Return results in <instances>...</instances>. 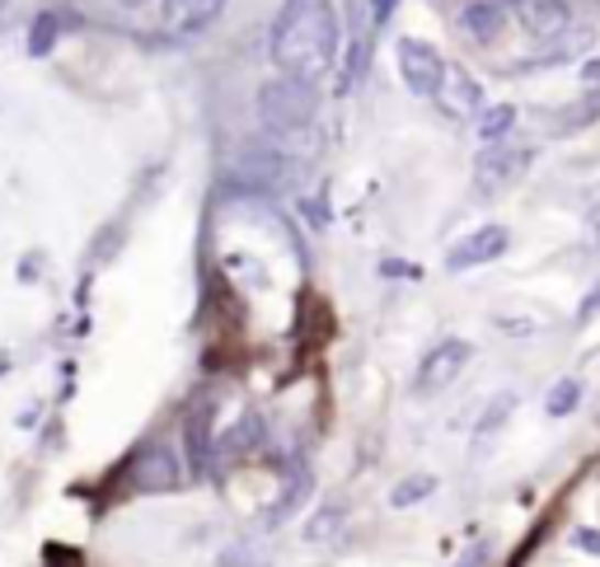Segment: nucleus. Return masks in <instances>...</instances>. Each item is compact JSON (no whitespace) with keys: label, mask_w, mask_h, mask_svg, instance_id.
Instances as JSON below:
<instances>
[{"label":"nucleus","mask_w":600,"mask_h":567,"mask_svg":"<svg viewBox=\"0 0 600 567\" xmlns=\"http://www.w3.org/2000/svg\"><path fill=\"white\" fill-rule=\"evenodd\" d=\"M211 418H216V403H211V399H198L188 409L184 436H188V469L192 474H207L211 469V455H216V432H211Z\"/></svg>","instance_id":"11"},{"label":"nucleus","mask_w":600,"mask_h":567,"mask_svg":"<svg viewBox=\"0 0 600 567\" xmlns=\"http://www.w3.org/2000/svg\"><path fill=\"white\" fill-rule=\"evenodd\" d=\"M441 5H446V0H441Z\"/></svg>","instance_id":"28"},{"label":"nucleus","mask_w":600,"mask_h":567,"mask_svg":"<svg viewBox=\"0 0 600 567\" xmlns=\"http://www.w3.org/2000/svg\"><path fill=\"white\" fill-rule=\"evenodd\" d=\"M577 403H581V380L563 376L549 394H544V413H549V418H568V413H577Z\"/></svg>","instance_id":"19"},{"label":"nucleus","mask_w":600,"mask_h":567,"mask_svg":"<svg viewBox=\"0 0 600 567\" xmlns=\"http://www.w3.org/2000/svg\"><path fill=\"white\" fill-rule=\"evenodd\" d=\"M469 357H474V347L465 338H441L418 366V394H441L446 385H455L460 370L469 366Z\"/></svg>","instance_id":"6"},{"label":"nucleus","mask_w":600,"mask_h":567,"mask_svg":"<svg viewBox=\"0 0 600 567\" xmlns=\"http://www.w3.org/2000/svg\"><path fill=\"white\" fill-rule=\"evenodd\" d=\"M57 33H62V14H52V10L38 14V20H33V38H29V52H33V57H43Z\"/></svg>","instance_id":"21"},{"label":"nucleus","mask_w":600,"mask_h":567,"mask_svg":"<svg viewBox=\"0 0 600 567\" xmlns=\"http://www.w3.org/2000/svg\"><path fill=\"white\" fill-rule=\"evenodd\" d=\"M5 5H10V0H0V10H5Z\"/></svg>","instance_id":"27"},{"label":"nucleus","mask_w":600,"mask_h":567,"mask_svg":"<svg viewBox=\"0 0 600 567\" xmlns=\"http://www.w3.org/2000/svg\"><path fill=\"white\" fill-rule=\"evenodd\" d=\"M366 5H370V24H376V29H385V24L395 20L399 0H366Z\"/></svg>","instance_id":"22"},{"label":"nucleus","mask_w":600,"mask_h":567,"mask_svg":"<svg viewBox=\"0 0 600 567\" xmlns=\"http://www.w3.org/2000/svg\"><path fill=\"white\" fill-rule=\"evenodd\" d=\"M507 29V5H498V0H465L460 10V33L469 43H498Z\"/></svg>","instance_id":"13"},{"label":"nucleus","mask_w":600,"mask_h":567,"mask_svg":"<svg viewBox=\"0 0 600 567\" xmlns=\"http://www.w3.org/2000/svg\"><path fill=\"white\" fill-rule=\"evenodd\" d=\"M343 521H347L343 502H324V507L305 521V540H310V544H333V540H338V530H343Z\"/></svg>","instance_id":"17"},{"label":"nucleus","mask_w":600,"mask_h":567,"mask_svg":"<svg viewBox=\"0 0 600 567\" xmlns=\"http://www.w3.org/2000/svg\"><path fill=\"white\" fill-rule=\"evenodd\" d=\"M484 563H488V544H474V554L460 558V567H484Z\"/></svg>","instance_id":"25"},{"label":"nucleus","mask_w":600,"mask_h":567,"mask_svg":"<svg viewBox=\"0 0 600 567\" xmlns=\"http://www.w3.org/2000/svg\"><path fill=\"white\" fill-rule=\"evenodd\" d=\"M511 14H516V24L531 33L535 43H558L573 33L568 0H511Z\"/></svg>","instance_id":"8"},{"label":"nucleus","mask_w":600,"mask_h":567,"mask_svg":"<svg viewBox=\"0 0 600 567\" xmlns=\"http://www.w3.org/2000/svg\"><path fill=\"white\" fill-rule=\"evenodd\" d=\"M310 498V469L305 465H291V474H287V488L277 492V502H273V511H268V525H281L291 516V511Z\"/></svg>","instance_id":"15"},{"label":"nucleus","mask_w":600,"mask_h":567,"mask_svg":"<svg viewBox=\"0 0 600 567\" xmlns=\"http://www.w3.org/2000/svg\"><path fill=\"white\" fill-rule=\"evenodd\" d=\"M535 329H540L535 319H502V333H511V338H531Z\"/></svg>","instance_id":"23"},{"label":"nucleus","mask_w":600,"mask_h":567,"mask_svg":"<svg viewBox=\"0 0 600 567\" xmlns=\"http://www.w3.org/2000/svg\"><path fill=\"white\" fill-rule=\"evenodd\" d=\"M432 103L446 118H479L484 113V90H479V80H474L469 70L446 66V80H441V90H436Z\"/></svg>","instance_id":"10"},{"label":"nucleus","mask_w":600,"mask_h":567,"mask_svg":"<svg viewBox=\"0 0 600 567\" xmlns=\"http://www.w3.org/2000/svg\"><path fill=\"white\" fill-rule=\"evenodd\" d=\"M225 0H165V29L169 33H202L221 14Z\"/></svg>","instance_id":"14"},{"label":"nucleus","mask_w":600,"mask_h":567,"mask_svg":"<svg viewBox=\"0 0 600 567\" xmlns=\"http://www.w3.org/2000/svg\"><path fill=\"white\" fill-rule=\"evenodd\" d=\"M531 165H535V151L531 146H516V141L484 146L479 165H474V188H479V198H492V192L521 184L525 174H531Z\"/></svg>","instance_id":"3"},{"label":"nucleus","mask_w":600,"mask_h":567,"mask_svg":"<svg viewBox=\"0 0 600 567\" xmlns=\"http://www.w3.org/2000/svg\"><path fill=\"white\" fill-rule=\"evenodd\" d=\"M320 122V90L291 76H273L258 90V127L277 146H296L305 141L310 127Z\"/></svg>","instance_id":"2"},{"label":"nucleus","mask_w":600,"mask_h":567,"mask_svg":"<svg viewBox=\"0 0 600 567\" xmlns=\"http://www.w3.org/2000/svg\"><path fill=\"white\" fill-rule=\"evenodd\" d=\"M511 127H516V109H511V103H492V109L479 113V141H484V146H498V141H507Z\"/></svg>","instance_id":"18"},{"label":"nucleus","mask_w":600,"mask_h":567,"mask_svg":"<svg viewBox=\"0 0 600 567\" xmlns=\"http://www.w3.org/2000/svg\"><path fill=\"white\" fill-rule=\"evenodd\" d=\"M338 47H343V29L333 0H281L268 43L277 76L320 85L338 66Z\"/></svg>","instance_id":"1"},{"label":"nucleus","mask_w":600,"mask_h":567,"mask_svg":"<svg viewBox=\"0 0 600 567\" xmlns=\"http://www.w3.org/2000/svg\"><path fill=\"white\" fill-rule=\"evenodd\" d=\"M240 169L249 174V179H263V184H281L291 188L300 179V159L291 151H281L277 141H258V146L240 151Z\"/></svg>","instance_id":"9"},{"label":"nucleus","mask_w":600,"mask_h":567,"mask_svg":"<svg viewBox=\"0 0 600 567\" xmlns=\"http://www.w3.org/2000/svg\"><path fill=\"white\" fill-rule=\"evenodd\" d=\"M600 314V281L591 287V296H587V305H577V324H591V319Z\"/></svg>","instance_id":"24"},{"label":"nucleus","mask_w":600,"mask_h":567,"mask_svg":"<svg viewBox=\"0 0 600 567\" xmlns=\"http://www.w3.org/2000/svg\"><path fill=\"white\" fill-rule=\"evenodd\" d=\"M399 76L403 85L418 94V99H436L441 90V80H446V57L432 47V43H422V38H399Z\"/></svg>","instance_id":"5"},{"label":"nucleus","mask_w":600,"mask_h":567,"mask_svg":"<svg viewBox=\"0 0 600 567\" xmlns=\"http://www.w3.org/2000/svg\"><path fill=\"white\" fill-rule=\"evenodd\" d=\"M263 418L258 413H240L231 427H225L221 436H216V455H211V469L216 465H231V459H240V455H254L258 446H263Z\"/></svg>","instance_id":"12"},{"label":"nucleus","mask_w":600,"mask_h":567,"mask_svg":"<svg viewBox=\"0 0 600 567\" xmlns=\"http://www.w3.org/2000/svg\"><path fill=\"white\" fill-rule=\"evenodd\" d=\"M507 249H511V230H507V225H479V230H469L465 240H455V244H451L446 268H451V273L488 268V263H498Z\"/></svg>","instance_id":"7"},{"label":"nucleus","mask_w":600,"mask_h":567,"mask_svg":"<svg viewBox=\"0 0 600 567\" xmlns=\"http://www.w3.org/2000/svg\"><path fill=\"white\" fill-rule=\"evenodd\" d=\"M122 10H141V5H151V0H118Z\"/></svg>","instance_id":"26"},{"label":"nucleus","mask_w":600,"mask_h":567,"mask_svg":"<svg viewBox=\"0 0 600 567\" xmlns=\"http://www.w3.org/2000/svg\"><path fill=\"white\" fill-rule=\"evenodd\" d=\"M511 409H516V399H511V394H502V399H492V409L479 418V427H474V441H479V446H488V441L492 436H498L502 432V422L511 418Z\"/></svg>","instance_id":"20"},{"label":"nucleus","mask_w":600,"mask_h":567,"mask_svg":"<svg viewBox=\"0 0 600 567\" xmlns=\"http://www.w3.org/2000/svg\"><path fill=\"white\" fill-rule=\"evenodd\" d=\"M436 492V474H409V478H399V483L390 488V507L395 511H409L418 502H427Z\"/></svg>","instance_id":"16"},{"label":"nucleus","mask_w":600,"mask_h":567,"mask_svg":"<svg viewBox=\"0 0 600 567\" xmlns=\"http://www.w3.org/2000/svg\"><path fill=\"white\" fill-rule=\"evenodd\" d=\"M127 483H132V492H169V488H179L184 483L179 451H174L169 441H146V446L132 455Z\"/></svg>","instance_id":"4"}]
</instances>
